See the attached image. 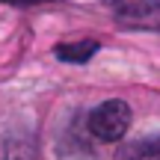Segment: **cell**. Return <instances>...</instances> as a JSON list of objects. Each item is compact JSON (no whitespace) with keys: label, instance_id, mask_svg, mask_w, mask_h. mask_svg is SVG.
<instances>
[{"label":"cell","instance_id":"277c9868","mask_svg":"<svg viewBox=\"0 0 160 160\" xmlns=\"http://www.w3.org/2000/svg\"><path fill=\"white\" fill-rule=\"evenodd\" d=\"M3 160H36V151H33L30 137H9V139H6Z\"/></svg>","mask_w":160,"mask_h":160},{"label":"cell","instance_id":"6da1fadb","mask_svg":"<svg viewBox=\"0 0 160 160\" xmlns=\"http://www.w3.org/2000/svg\"><path fill=\"white\" fill-rule=\"evenodd\" d=\"M131 128V107L119 98H110L89 113V133L101 142H119Z\"/></svg>","mask_w":160,"mask_h":160},{"label":"cell","instance_id":"5b68a950","mask_svg":"<svg viewBox=\"0 0 160 160\" xmlns=\"http://www.w3.org/2000/svg\"><path fill=\"white\" fill-rule=\"evenodd\" d=\"M128 160H160V137L142 139L133 148H128Z\"/></svg>","mask_w":160,"mask_h":160},{"label":"cell","instance_id":"7a4b0ae2","mask_svg":"<svg viewBox=\"0 0 160 160\" xmlns=\"http://www.w3.org/2000/svg\"><path fill=\"white\" fill-rule=\"evenodd\" d=\"M119 24L160 30V0H128L119 6Z\"/></svg>","mask_w":160,"mask_h":160},{"label":"cell","instance_id":"3957f363","mask_svg":"<svg viewBox=\"0 0 160 160\" xmlns=\"http://www.w3.org/2000/svg\"><path fill=\"white\" fill-rule=\"evenodd\" d=\"M98 51V42L92 39H83V42H65V45L57 48V57L62 59V62H89L92 53Z\"/></svg>","mask_w":160,"mask_h":160}]
</instances>
